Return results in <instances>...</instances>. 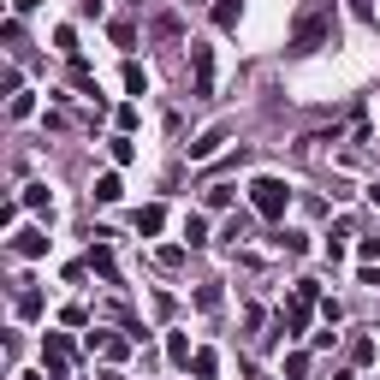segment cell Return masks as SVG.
Returning a JSON list of instances; mask_svg holds the SVG:
<instances>
[{"instance_id": "1", "label": "cell", "mask_w": 380, "mask_h": 380, "mask_svg": "<svg viewBox=\"0 0 380 380\" xmlns=\"http://www.w3.org/2000/svg\"><path fill=\"white\" fill-rule=\"evenodd\" d=\"M250 202H256L261 220H286V208H291V185H286V178H256V185H250Z\"/></svg>"}, {"instance_id": "2", "label": "cell", "mask_w": 380, "mask_h": 380, "mask_svg": "<svg viewBox=\"0 0 380 380\" xmlns=\"http://www.w3.org/2000/svg\"><path fill=\"white\" fill-rule=\"evenodd\" d=\"M190 72H196V102H214V48L190 42Z\"/></svg>"}, {"instance_id": "3", "label": "cell", "mask_w": 380, "mask_h": 380, "mask_svg": "<svg viewBox=\"0 0 380 380\" xmlns=\"http://www.w3.org/2000/svg\"><path fill=\"white\" fill-rule=\"evenodd\" d=\"M42 362H48V380H65V369H72V339H65V333H48V339H42Z\"/></svg>"}, {"instance_id": "4", "label": "cell", "mask_w": 380, "mask_h": 380, "mask_svg": "<svg viewBox=\"0 0 380 380\" xmlns=\"http://www.w3.org/2000/svg\"><path fill=\"white\" fill-rule=\"evenodd\" d=\"M321 42H327V12H309V18L297 24V36H291V54H315Z\"/></svg>"}, {"instance_id": "5", "label": "cell", "mask_w": 380, "mask_h": 380, "mask_svg": "<svg viewBox=\"0 0 380 380\" xmlns=\"http://www.w3.org/2000/svg\"><path fill=\"white\" fill-rule=\"evenodd\" d=\"M220 143H226V125H214V131H202L196 143H185V155H190V161H208V155H214Z\"/></svg>"}, {"instance_id": "6", "label": "cell", "mask_w": 380, "mask_h": 380, "mask_svg": "<svg viewBox=\"0 0 380 380\" xmlns=\"http://www.w3.org/2000/svg\"><path fill=\"white\" fill-rule=\"evenodd\" d=\"M89 268L102 273L107 286H113V279H119V261H113V250H107V244H95V250H89Z\"/></svg>"}, {"instance_id": "7", "label": "cell", "mask_w": 380, "mask_h": 380, "mask_svg": "<svg viewBox=\"0 0 380 380\" xmlns=\"http://www.w3.org/2000/svg\"><path fill=\"white\" fill-rule=\"evenodd\" d=\"M238 18H244L238 0H214V24H220V30H238Z\"/></svg>"}, {"instance_id": "8", "label": "cell", "mask_w": 380, "mask_h": 380, "mask_svg": "<svg viewBox=\"0 0 380 380\" xmlns=\"http://www.w3.org/2000/svg\"><path fill=\"white\" fill-rule=\"evenodd\" d=\"M119 196H125L119 173H102V178H95V202H119Z\"/></svg>"}, {"instance_id": "9", "label": "cell", "mask_w": 380, "mask_h": 380, "mask_svg": "<svg viewBox=\"0 0 380 380\" xmlns=\"http://www.w3.org/2000/svg\"><path fill=\"white\" fill-rule=\"evenodd\" d=\"M190 374H196V380H214V374H220V357H214V351H196V357H190Z\"/></svg>"}, {"instance_id": "10", "label": "cell", "mask_w": 380, "mask_h": 380, "mask_svg": "<svg viewBox=\"0 0 380 380\" xmlns=\"http://www.w3.org/2000/svg\"><path fill=\"white\" fill-rule=\"evenodd\" d=\"M12 250H18V256H48V238L42 232H18V238H12Z\"/></svg>"}, {"instance_id": "11", "label": "cell", "mask_w": 380, "mask_h": 380, "mask_svg": "<svg viewBox=\"0 0 380 380\" xmlns=\"http://www.w3.org/2000/svg\"><path fill=\"white\" fill-rule=\"evenodd\" d=\"M161 220H167V214H161L155 202H148V208H137V232H143V238H155V232H161Z\"/></svg>"}, {"instance_id": "12", "label": "cell", "mask_w": 380, "mask_h": 380, "mask_svg": "<svg viewBox=\"0 0 380 380\" xmlns=\"http://www.w3.org/2000/svg\"><path fill=\"white\" fill-rule=\"evenodd\" d=\"M107 155L119 161V167H131V161H137V148H131V137H125V131H119V137H107Z\"/></svg>"}, {"instance_id": "13", "label": "cell", "mask_w": 380, "mask_h": 380, "mask_svg": "<svg viewBox=\"0 0 380 380\" xmlns=\"http://www.w3.org/2000/svg\"><path fill=\"white\" fill-rule=\"evenodd\" d=\"M125 89H131V95H148V72H143L137 60H125Z\"/></svg>"}, {"instance_id": "14", "label": "cell", "mask_w": 380, "mask_h": 380, "mask_svg": "<svg viewBox=\"0 0 380 380\" xmlns=\"http://www.w3.org/2000/svg\"><path fill=\"white\" fill-rule=\"evenodd\" d=\"M185 244H190V250H196V244H208V220H202V214H190V220H185Z\"/></svg>"}, {"instance_id": "15", "label": "cell", "mask_w": 380, "mask_h": 380, "mask_svg": "<svg viewBox=\"0 0 380 380\" xmlns=\"http://www.w3.org/2000/svg\"><path fill=\"white\" fill-rule=\"evenodd\" d=\"M6 113H12V119H30V113H36V102H30L24 89H12V107H6Z\"/></svg>"}, {"instance_id": "16", "label": "cell", "mask_w": 380, "mask_h": 380, "mask_svg": "<svg viewBox=\"0 0 380 380\" xmlns=\"http://www.w3.org/2000/svg\"><path fill=\"white\" fill-rule=\"evenodd\" d=\"M54 48H60V54H72V60H77V36H72V24H60V30H54Z\"/></svg>"}, {"instance_id": "17", "label": "cell", "mask_w": 380, "mask_h": 380, "mask_svg": "<svg viewBox=\"0 0 380 380\" xmlns=\"http://www.w3.org/2000/svg\"><path fill=\"white\" fill-rule=\"evenodd\" d=\"M24 208H54L48 202V185H24Z\"/></svg>"}, {"instance_id": "18", "label": "cell", "mask_w": 380, "mask_h": 380, "mask_svg": "<svg viewBox=\"0 0 380 380\" xmlns=\"http://www.w3.org/2000/svg\"><path fill=\"white\" fill-rule=\"evenodd\" d=\"M167 357H173V362H190V339L173 333V339H167Z\"/></svg>"}, {"instance_id": "19", "label": "cell", "mask_w": 380, "mask_h": 380, "mask_svg": "<svg viewBox=\"0 0 380 380\" xmlns=\"http://www.w3.org/2000/svg\"><path fill=\"white\" fill-rule=\"evenodd\" d=\"M374 351H380L374 339H351V362H374Z\"/></svg>"}, {"instance_id": "20", "label": "cell", "mask_w": 380, "mask_h": 380, "mask_svg": "<svg viewBox=\"0 0 380 380\" xmlns=\"http://www.w3.org/2000/svg\"><path fill=\"white\" fill-rule=\"evenodd\" d=\"M232 202V185H208V208H226Z\"/></svg>"}, {"instance_id": "21", "label": "cell", "mask_w": 380, "mask_h": 380, "mask_svg": "<svg viewBox=\"0 0 380 380\" xmlns=\"http://www.w3.org/2000/svg\"><path fill=\"white\" fill-rule=\"evenodd\" d=\"M42 309V291H18V315H36Z\"/></svg>"}, {"instance_id": "22", "label": "cell", "mask_w": 380, "mask_h": 380, "mask_svg": "<svg viewBox=\"0 0 380 380\" xmlns=\"http://www.w3.org/2000/svg\"><path fill=\"white\" fill-rule=\"evenodd\" d=\"M77 12H84V18H102V0H77Z\"/></svg>"}, {"instance_id": "23", "label": "cell", "mask_w": 380, "mask_h": 380, "mask_svg": "<svg viewBox=\"0 0 380 380\" xmlns=\"http://www.w3.org/2000/svg\"><path fill=\"white\" fill-rule=\"evenodd\" d=\"M42 6V0H12V12H18V18H24V12H36Z\"/></svg>"}, {"instance_id": "24", "label": "cell", "mask_w": 380, "mask_h": 380, "mask_svg": "<svg viewBox=\"0 0 380 380\" xmlns=\"http://www.w3.org/2000/svg\"><path fill=\"white\" fill-rule=\"evenodd\" d=\"M369 202H374V208H380V178H374V185H369Z\"/></svg>"}]
</instances>
